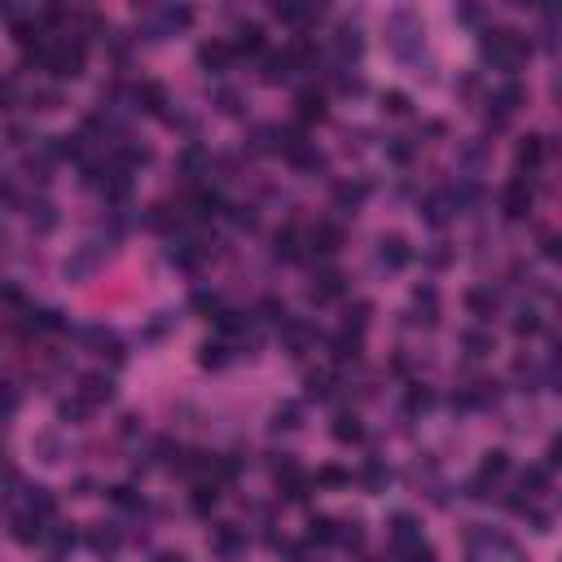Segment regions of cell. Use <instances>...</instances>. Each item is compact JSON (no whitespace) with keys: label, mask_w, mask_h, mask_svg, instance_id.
<instances>
[{"label":"cell","mask_w":562,"mask_h":562,"mask_svg":"<svg viewBox=\"0 0 562 562\" xmlns=\"http://www.w3.org/2000/svg\"><path fill=\"white\" fill-rule=\"evenodd\" d=\"M48 71H53L57 79H75L79 71H84V44H57L48 48Z\"/></svg>","instance_id":"6da1fadb"},{"label":"cell","mask_w":562,"mask_h":562,"mask_svg":"<svg viewBox=\"0 0 562 562\" xmlns=\"http://www.w3.org/2000/svg\"><path fill=\"white\" fill-rule=\"evenodd\" d=\"M527 211H532V185L519 176V180H509V189H505V216L509 220H523Z\"/></svg>","instance_id":"7a4b0ae2"},{"label":"cell","mask_w":562,"mask_h":562,"mask_svg":"<svg viewBox=\"0 0 562 562\" xmlns=\"http://www.w3.org/2000/svg\"><path fill=\"white\" fill-rule=\"evenodd\" d=\"M523 102H527V92H523L519 84H501L497 92H492V106H497V119H492V123L501 128V123H505V114H514Z\"/></svg>","instance_id":"3957f363"},{"label":"cell","mask_w":562,"mask_h":562,"mask_svg":"<svg viewBox=\"0 0 562 562\" xmlns=\"http://www.w3.org/2000/svg\"><path fill=\"white\" fill-rule=\"evenodd\" d=\"M198 62H203L207 66V71H224V66L228 62H233V44H224V40H211V44H203V48H198Z\"/></svg>","instance_id":"277c9868"},{"label":"cell","mask_w":562,"mask_h":562,"mask_svg":"<svg viewBox=\"0 0 562 562\" xmlns=\"http://www.w3.org/2000/svg\"><path fill=\"white\" fill-rule=\"evenodd\" d=\"M409 259H413V251H409V242H404L400 233L383 238V263H391V268H404Z\"/></svg>","instance_id":"5b68a950"},{"label":"cell","mask_w":562,"mask_h":562,"mask_svg":"<svg viewBox=\"0 0 562 562\" xmlns=\"http://www.w3.org/2000/svg\"><path fill=\"white\" fill-rule=\"evenodd\" d=\"M242 532L238 527H216V536H211V549L216 554H224V558H233V554H242Z\"/></svg>","instance_id":"8992f818"},{"label":"cell","mask_w":562,"mask_h":562,"mask_svg":"<svg viewBox=\"0 0 562 562\" xmlns=\"http://www.w3.org/2000/svg\"><path fill=\"white\" fill-rule=\"evenodd\" d=\"M540 163H544V137H523V145H519V167L536 172Z\"/></svg>","instance_id":"52a82bcc"},{"label":"cell","mask_w":562,"mask_h":562,"mask_svg":"<svg viewBox=\"0 0 562 562\" xmlns=\"http://www.w3.org/2000/svg\"><path fill=\"white\" fill-rule=\"evenodd\" d=\"M391 540L400 544V549H404V544H413V540H422L418 519H413V514H395V519H391Z\"/></svg>","instance_id":"ba28073f"},{"label":"cell","mask_w":562,"mask_h":562,"mask_svg":"<svg viewBox=\"0 0 562 562\" xmlns=\"http://www.w3.org/2000/svg\"><path fill=\"white\" fill-rule=\"evenodd\" d=\"M299 119H308V123H312V119H317V123L325 119V97H321L317 88H303V92H299Z\"/></svg>","instance_id":"9c48e42d"},{"label":"cell","mask_w":562,"mask_h":562,"mask_svg":"<svg viewBox=\"0 0 562 562\" xmlns=\"http://www.w3.org/2000/svg\"><path fill=\"white\" fill-rule=\"evenodd\" d=\"M263 48V31L255 22H242L238 27V44H233V53H259Z\"/></svg>","instance_id":"30bf717a"},{"label":"cell","mask_w":562,"mask_h":562,"mask_svg":"<svg viewBox=\"0 0 562 562\" xmlns=\"http://www.w3.org/2000/svg\"><path fill=\"white\" fill-rule=\"evenodd\" d=\"M338 242H343V233H338L334 224L321 220L317 228H312V251H325V255H329V251H338Z\"/></svg>","instance_id":"8fae6325"},{"label":"cell","mask_w":562,"mask_h":562,"mask_svg":"<svg viewBox=\"0 0 562 562\" xmlns=\"http://www.w3.org/2000/svg\"><path fill=\"white\" fill-rule=\"evenodd\" d=\"M334 439H343V444L360 439V418H356V413H338V418H334Z\"/></svg>","instance_id":"7c38bea8"},{"label":"cell","mask_w":562,"mask_h":562,"mask_svg":"<svg viewBox=\"0 0 562 562\" xmlns=\"http://www.w3.org/2000/svg\"><path fill=\"white\" fill-rule=\"evenodd\" d=\"M466 303H470V312H479V317H492L501 299H497V290H470V299H466Z\"/></svg>","instance_id":"4fadbf2b"},{"label":"cell","mask_w":562,"mask_h":562,"mask_svg":"<svg viewBox=\"0 0 562 562\" xmlns=\"http://www.w3.org/2000/svg\"><path fill=\"white\" fill-rule=\"evenodd\" d=\"M312 294L325 303V299H334V294H343V277L338 273H321L317 277V286H312Z\"/></svg>","instance_id":"5bb4252c"},{"label":"cell","mask_w":562,"mask_h":562,"mask_svg":"<svg viewBox=\"0 0 562 562\" xmlns=\"http://www.w3.org/2000/svg\"><path fill=\"white\" fill-rule=\"evenodd\" d=\"M110 395H114V391H110V378H102V373H88V378H84V400L97 404V400H110Z\"/></svg>","instance_id":"9a60e30c"},{"label":"cell","mask_w":562,"mask_h":562,"mask_svg":"<svg viewBox=\"0 0 562 562\" xmlns=\"http://www.w3.org/2000/svg\"><path fill=\"white\" fill-rule=\"evenodd\" d=\"M334 356H338V360H356V356H360V334L343 329V334L334 338Z\"/></svg>","instance_id":"2e32d148"},{"label":"cell","mask_w":562,"mask_h":562,"mask_svg":"<svg viewBox=\"0 0 562 562\" xmlns=\"http://www.w3.org/2000/svg\"><path fill=\"white\" fill-rule=\"evenodd\" d=\"M277 255H286V259H299V233H294V224H286L277 233Z\"/></svg>","instance_id":"e0dca14e"},{"label":"cell","mask_w":562,"mask_h":562,"mask_svg":"<svg viewBox=\"0 0 562 562\" xmlns=\"http://www.w3.org/2000/svg\"><path fill=\"white\" fill-rule=\"evenodd\" d=\"M509 470V457L501 453V448H492L488 457H484V474H479V479H501Z\"/></svg>","instance_id":"ac0fdd59"},{"label":"cell","mask_w":562,"mask_h":562,"mask_svg":"<svg viewBox=\"0 0 562 562\" xmlns=\"http://www.w3.org/2000/svg\"><path fill=\"white\" fill-rule=\"evenodd\" d=\"M137 102H145V110H154V114H158L163 106H167V97H163V88H158V84H141V88H137Z\"/></svg>","instance_id":"d6986e66"},{"label":"cell","mask_w":562,"mask_h":562,"mask_svg":"<svg viewBox=\"0 0 562 562\" xmlns=\"http://www.w3.org/2000/svg\"><path fill=\"white\" fill-rule=\"evenodd\" d=\"M290 66H294V62H290V53H273L268 62H263V75H268V79H286V75H290Z\"/></svg>","instance_id":"ffe728a7"},{"label":"cell","mask_w":562,"mask_h":562,"mask_svg":"<svg viewBox=\"0 0 562 562\" xmlns=\"http://www.w3.org/2000/svg\"><path fill=\"white\" fill-rule=\"evenodd\" d=\"M13 527H18V532H13V536H18L22 544H31V540H40V519H36V514H22V519L13 523Z\"/></svg>","instance_id":"44dd1931"},{"label":"cell","mask_w":562,"mask_h":562,"mask_svg":"<svg viewBox=\"0 0 562 562\" xmlns=\"http://www.w3.org/2000/svg\"><path fill=\"white\" fill-rule=\"evenodd\" d=\"M404 562H435V549H431V544H426V540H413V544H404Z\"/></svg>","instance_id":"7402d4cb"},{"label":"cell","mask_w":562,"mask_h":562,"mask_svg":"<svg viewBox=\"0 0 562 562\" xmlns=\"http://www.w3.org/2000/svg\"><path fill=\"white\" fill-rule=\"evenodd\" d=\"M312 540H321V544H329V540H338V532H334V519H312V532H308Z\"/></svg>","instance_id":"603a6c76"},{"label":"cell","mask_w":562,"mask_h":562,"mask_svg":"<svg viewBox=\"0 0 562 562\" xmlns=\"http://www.w3.org/2000/svg\"><path fill=\"white\" fill-rule=\"evenodd\" d=\"M466 347H470V356H484V352H492V334H484V329H470V334H466Z\"/></svg>","instance_id":"cb8c5ba5"},{"label":"cell","mask_w":562,"mask_h":562,"mask_svg":"<svg viewBox=\"0 0 562 562\" xmlns=\"http://www.w3.org/2000/svg\"><path fill=\"white\" fill-rule=\"evenodd\" d=\"M360 198H365V189H360V185H338L334 203H338V207H360Z\"/></svg>","instance_id":"d4e9b609"},{"label":"cell","mask_w":562,"mask_h":562,"mask_svg":"<svg viewBox=\"0 0 562 562\" xmlns=\"http://www.w3.org/2000/svg\"><path fill=\"white\" fill-rule=\"evenodd\" d=\"M211 505H216V484H203V488L193 492V509H198V514H207Z\"/></svg>","instance_id":"484cf974"},{"label":"cell","mask_w":562,"mask_h":562,"mask_svg":"<svg viewBox=\"0 0 562 562\" xmlns=\"http://www.w3.org/2000/svg\"><path fill=\"white\" fill-rule=\"evenodd\" d=\"M308 395L312 400H325L329 395V373H308Z\"/></svg>","instance_id":"4316f807"},{"label":"cell","mask_w":562,"mask_h":562,"mask_svg":"<svg viewBox=\"0 0 562 562\" xmlns=\"http://www.w3.org/2000/svg\"><path fill=\"white\" fill-rule=\"evenodd\" d=\"M404 404H409V413H418V409H431V391H426V387H413Z\"/></svg>","instance_id":"83f0119b"},{"label":"cell","mask_w":562,"mask_h":562,"mask_svg":"<svg viewBox=\"0 0 562 562\" xmlns=\"http://www.w3.org/2000/svg\"><path fill=\"white\" fill-rule=\"evenodd\" d=\"M57 413H62L66 422H79V418L88 413V404H84V400H62V409H57Z\"/></svg>","instance_id":"f1b7e54d"},{"label":"cell","mask_w":562,"mask_h":562,"mask_svg":"<svg viewBox=\"0 0 562 562\" xmlns=\"http://www.w3.org/2000/svg\"><path fill=\"white\" fill-rule=\"evenodd\" d=\"M514 329H519V334H536V329H540V317H536V312H519Z\"/></svg>","instance_id":"f546056e"},{"label":"cell","mask_w":562,"mask_h":562,"mask_svg":"<svg viewBox=\"0 0 562 562\" xmlns=\"http://www.w3.org/2000/svg\"><path fill=\"white\" fill-rule=\"evenodd\" d=\"M92 549L114 554V549H119V536H114V532H97V536H92Z\"/></svg>","instance_id":"4dcf8cb0"},{"label":"cell","mask_w":562,"mask_h":562,"mask_svg":"<svg viewBox=\"0 0 562 562\" xmlns=\"http://www.w3.org/2000/svg\"><path fill=\"white\" fill-rule=\"evenodd\" d=\"M544 479H549V474H544L540 466H532V470L523 474V492H527V488H532V492H540V488H544Z\"/></svg>","instance_id":"1f68e13d"},{"label":"cell","mask_w":562,"mask_h":562,"mask_svg":"<svg viewBox=\"0 0 562 562\" xmlns=\"http://www.w3.org/2000/svg\"><path fill=\"white\" fill-rule=\"evenodd\" d=\"M277 426H299V404H286V409H277Z\"/></svg>","instance_id":"d6a6232c"},{"label":"cell","mask_w":562,"mask_h":562,"mask_svg":"<svg viewBox=\"0 0 562 562\" xmlns=\"http://www.w3.org/2000/svg\"><path fill=\"white\" fill-rule=\"evenodd\" d=\"M110 501H114V505H123V509H137V492H132V488H114V492H110Z\"/></svg>","instance_id":"836d02e7"},{"label":"cell","mask_w":562,"mask_h":562,"mask_svg":"<svg viewBox=\"0 0 562 562\" xmlns=\"http://www.w3.org/2000/svg\"><path fill=\"white\" fill-rule=\"evenodd\" d=\"M365 484H369V488H383V484H387V470L378 466V461H369V466H365Z\"/></svg>","instance_id":"e575fe53"},{"label":"cell","mask_w":562,"mask_h":562,"mask_svg":"<svg viewBox=\"0 0 562 562\" xmlns=\"http://www.w3.org/2000/svg\"><path fill=\"white\" fill-rule=\"evenodd\" d=\"M383 106H387L391 114H404V110H409V97H404V92H387V97H383Z\"/></svg>","instance_id":"d590c367"},{"label":"cell","mask_w":562,"mask_h":562,"mask_svg":"<svg viewBox=\"0 0 562 562\" xmlns=\"http://www.w3.org/2000/svg\"><path fill=\"white\" fill-rule=\"evenodd\" d=\"M224 360H228V356H224V347H220V343H216V347H211V343L203 347V365H224Z\"/></svg>","instance_id":"8d00e7d4"},{"label":"cell","mask_w":562,"mask_h":562,"mask_svg":"<svg viewBox=\"0 0 562 562\" xmlns=\"http://www.w3.org/2000/svg\"><path fill=\"white\" fill-rule=\"evenodd\" d=\"M263 312H268V321H286V303L277 299H263Z\"/></svg>","instance_id":"74e56055"},{"label":"cell","mask_w":562,"mask_h":562,"mask_svg":"<svg viewBox=\"0 0 562 562\" xmlns=\"http://www.w3.org/2000/svg\"><path fill=\"white\" fill-rule=\"evenodd\" d=\"M238 102H242L238 92H228V88L220 92V110H224V114H238Z\"/></svg>","instance_id":"f35d334b"},{"label":"cell","mask_w":562,"mask_h":562,"mask_svg":"<svg viewBox=\"0 0 562 562\" xmlns=\"http://www.w3.org/2000/svg\"><path fill=\"white\" fill-rule=\"evenodd\" d=\"M40 325H44V329H62V312L44 308V312H40Z\"/></svg>","instance_id":"ab89813d"},{"label":"cell","mask_w":562,"mask_h":562,"mask_svg":"<svg viewBox=\"0 0 562 562\" xmlns=\"http://www.w3.org/2000/svg\"><path fill=\"white\" fill-rule=\"evenodd\" d=\"M391 158H395V163H409V158H413V150H409L404 141H395V145H391Z\"/></svg>","instance_id":"60d3db41"},{"label":"cell","mask_w":562,"mask_h":562,"mask_svg":"<svg viewBox=\"0 0 562 562\" xmlns=\"http://www.w3.org/2000/svg\"><path fill=\"white\" fill-rule=\"evenodd\" d=\"M540 251L549 255V259H558V238H554V233H544V238H540Z\"/></svg>","instance_id":"b9f144b4"},{"label":"cell","mask_w":562,"mask_h":562,"mask_svg":"<svg viewBox=\"0 0 562 562\" xmlns=\"http://www.w3.org/2000/svg\"><path fill=\"white\" fill-rule=\"evenodd\" d=\"M317 479H321V484H343V479H347V474H343V470H334V466H329V470H321Z\"/></svg>","instance_id":"7bdbcfd3"},{"label":"cell","mask_w":562,"mask_h":562,"mask_svg":"<svg viewBox=\"0 0 562 562\" xmlns=\"http://www.w3.org/2000/svg\"><path fill=\"white\" fill-rule=\"evenodd\" d=\"M13 102V84H0V106H9Z\"/></svg>","instance_id":"ee69618b"},{"label":"cell","mask_w":562,"mask_h":562,"mask_svg":"<svg viewBox=\"0 0 562 562\" xmlns=\"http://www.w3.org/2000/svg\"><path fill=\"white\" fill-rule=\"evenodd\" d=\"M154 562H185V554H158Z\"/></svg>","instance_id":"f6af8a7d"}]
</instances>
